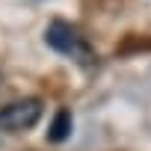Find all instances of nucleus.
<instances>
[{"instance_id": "f257e3e1", "label": "nucleus", "mask_w": 151, "mask_h": 151, "mask_svg": "<svg viewBox=\"0 0 151 151\" xmlns=\"http://www.w3.org/2000/svg\"><path fill=\"white\" fill-rule=\"evenodd\" d=\"M45 45H47L50 50H56V53L74 59V62H83V65H89V62L95 59V50H92L89 39L74 27V24H68V21H62V18H56V21H50V24L45 27Z\"/></svg>"}, {"instance_id": "f03ea898", "label": "nucleus", "mask_w": 151, "mask_h": 151, "mask_svg": "<svg viewBox=\"0 0 151 151\" xmlns=\"http://www.w3.org/2000/svg\"><path fill=\"white\" fill-rule=\"evenodd\" d=\"M45 113V101L42 98H21V101H12L0 110V130L6 133H24L30 127L39 124Z\"/></svg>"}, {"instance_id": "7ed1b4c3", "label": "nucleus", "mask_w": 151, "mask_h": 151, "mask_svg": "<svg viewBox=\"0 0 151 151\" xmlns=\"http://www.w3.org/2000/svg\"><path fill=\"white\" fill-rule=\"evenodd\" d=\"M71 130H74V119H71V113L65 107H59L56 116H53V122H50V127H47V142L59 145V142H65L71 136Z\"/></svg>"}]
</instances>
